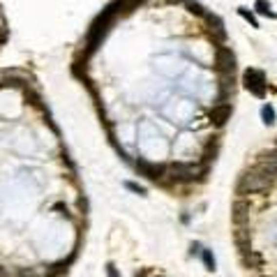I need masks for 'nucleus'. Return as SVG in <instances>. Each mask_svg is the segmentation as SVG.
<instances>
[{"mask_svg":"<svg viewBox=\"0 0 277 277\" xmlns=\"http://www.w3.org/2000/svg\"><path fill=\"white\" fill-rule=\"evenodd\" d=\"M268 185H270V180H266V178L259 176L254 169H250V171H245L240 176V180H238V185H236V194H238V197H245V194H259V192L268 190Z\"/></svg>","mask_w":277,"mask_h":277,"instance_id":"nucleus-2","label":"nucleus"},{"mask_svg":"<svg viewBox=\"0 0 277 277\" xmlns=\"http://www.w3.org/2000/svg\"><path fill=\"white\" fill-rule=\"evenodd\" d=\"M261 120H263V125H268V127H273L277 122V113H275V106L273 104H263L261 106Z\"/></svg>","mask_w":277,"mask_h":277,"instance_id":"nucleus-8","label":"nucleus"},{"mask_svg":"<svg viewBox=\"0 0 277 277\" xmlns=\"http://www.w3.org/2000/svg\"><path fill=\"white\" fill-rule=\"evenodd\" d=\"M106 275L109 277H120L118 275V270H116V263H111V261L106 263Z\"/></svg>","mask_w":277,"mask_h":277,"instance_id":"nucleus-14","label":"nucleus"},{"mask_svg":"<svg viewBox=\"0 0 277 277\" xmlns=\"http://www.w3.org/2000/svg\"><path fill=\"white\" fill-rule=\"evenodd\" d=\"M219 146H222V138H219V137L208 138L206 146H203V153H201V164L210 166V162H215L217 153H219Z\"/></svg>","mask_w":277,"mask_h":277,"instance_id":"nucleus-5","label":"nucleus"},{"mask_svg":"<svg viewBox=\"0 0 277 277\" xmlns=\"http://www.w3.org/2000/svg\"><path fill=\"white\" fill-rule=\"evenodd\" d=\"M275 148H277V138H275Z\"/></svg>","mask_w":277,"mask_h":277,"instance_id":"nucleus-19","label":"nucleus"},{"mask_svg":"<svg viewBox=\"0 0 277 277\" xmlns=\"http://www.w3.org/2000/svg\"><path fill=\"white\" fill-rule=\"evenodd\" d=\"M234 116V102H222V104H213L208 111V120L213 122L215 127H224L226 122L231 120Z\"/></svg>","mask_w":277,"mask_h":277,"instance_id":"nucleus-3","label":"nucleus"},{"mask_svg":"<svg viewBox=\"0 0 277 277\" xmlns=\"http://www.w3.org/2000/svg\"><path fill=\"white\" fill-rule=\"evenodd\" d=\"M0 277H7V273H5V268H0Z\"/></svg>","mask_w":277,"mask_h":277,"instance_id":"nucleus-17","label":"nucleus"},{"mask_svg":"<svg viewBox=\"0 0 277 277\" xmlns=\"http://www.w3.org/2000/svg\"><path fill=\"white\" fill-rule=\"evenodd\" d=\"M201 259H203V263H206V270L215 273V270H217V261H215V257H213V252L203 250V252H201Z\"/></svg>","mask_w":277,"mask_h":277,"instance_id":"nucleus-11","label":"nucleus"},{"mask_svg":"<svg viewBox=\"0 0 277 277\" xmlns=\"http://www.w3.org/2000/svg\"><path fill=\"white\" fill-rule=\"evenodd\" d=\"M257 277H266V275H257Z\"/></svg>","mask_w":277,"mask_h":277,"instance_id":"nucleus-20","label":"nucleus"},{"mask_svg":"<svg viewBox=\"0 0 277 277\" xmlns=\"http://www.w3.org/2000/svg\"><path fill=\"white\" fill-rule=\"evenodd\" d=\"M242 86L259 99H266V95H268V79L257 67H247L242 72Z\"/></svg>","mask_w":277,"mask_h":277,"instance_id":"nucleus-1","label":"nucleus"},{"mask_svg":"<svg viewBox=\"0 0 277 277\" xmlns=\"http://www.w3.org/2000/svg\"><path fill=\"white\" fill-rule=\"evenodd\" d=\"M254 9L259 12L261 17H268V19H275L277 21V12L273 9L270 0H254Z\"/></svg>","mask_w":277,"mask_h":277,"instance_id":"nucleus-7","label":"nucleus"},{"mask_svg":"<svg viewBox=\"0 0 277 277\" xmlns=\"http://www.w3.org/2000/svg\"><path fill=\"white\" fill-rule=\"evenodd\" d=\"M53 210H58V215H62V217H69V210H67V206H65L62 201L53 203Z\"/></svg>","mask_w":277,"mask_h":277,"instance_id":"nucleus-13","label":"nucleus"},{"mask_svg":"<svg viewBox=\"0 0 277 277\" xmlns=\"http://www.w3.org/2000/svg\"><path fill=\"white\" fill-rule=\"evenodd\" d=\"M240 259H242V266H247V268H254V266H261V263H263L261 254H257L254 250H242Z\"/></svg>","mask_w":277,"mask_h":277,"instance_id":"nucleus-6","label":"nucleus"},{"mask_svg":"<svg viewBox=\"0 0 277 277\" xmlns=\"http://www.w3.org/2000/svg\"><path fill=\"white\" fill-rule=\"evenodd\" d=\"M67 270H69V266L65 263V261H60V263H53V266H49L44 277H67Z\"/></svg>","mask_w":277,"mask_h":277,"instance_id":"nucleus-9","label":"nucleus"},{"mask_svg":"<svg viewBox=\"0 0 277 277\" xmlns=\"http://www.w3.org/2000/svg\"><path fill=\"white\" fill-rule=\"evenodd\" d=\"M134 277H148V268H146V270H141V273H137Z\"/></svg>","mask_w":277,"mask_h":277,"instance_id":"nucleus-16","label":"nucleus"},{"mask_svg":"<svg viewBox=\"0 0 277 277\" xmlns=\"http://www.w3.org/2000/svg\"><path fill=\"white\" fill-rule=\"evenodd\" d=\"M201 252H203V250H201V242H192V247H190L192 257H194V254H201Z\"/></svg>","mask_w":277,"mask_h":277,"instance_id":"nucleus-15","label":"nucleus"},{"mask_svg":"<svg viewBox=\"0 0 277 277\" xmlns=\"http://www.w3.org/2000/svg\"><path fill=\"white\" fill-rule=\"evenodd\" d=\"M238 14H240V17L245 19V21H247V23H250L252 28H259V19L254 17V12H252V9H247V7H238Z\"/></svg>","mask_w":277,"mask_h":277,"instance_id":"nucleus-10","label":"nucleus"},{"mask_svg":"<svg viewBox=\"0 0 277 277\" xmlns=\"http://www.w3.org/2000/svg\"><path fill=\"white\" fill-rule=\"evenodd\" d=\"M125 187L127 190H132V192H137V194H141V197H146V187H141V185H137V182H125Z\"/></svg>","mask_w":277,"mask_h":277,"instance_id":"nucleus-12","label":"nucleus"},{"mask_svg":"<svg viewBox=\"0 0 277 277\" xmlns=\"http://www.w3.org/2000/svg\"><path fill=\"white\" fill-rule=\"evenodd\" d=\"M134 166H137L138 176H143V178H148V180H153V182H159L166 176L164 164H150V162H146V159H138Z\"/></svg>","mask_w":277,"mask_h":277,"instance_id":"nucleus-4","label":"nucleus"},{"mask_svg":"<svg viewBox=\"0 0 277 277\" xmlns=\"http://www.w3.org/2000/svg\"><path fill=\"white\" fill-rule=\"evenodd\" d=\"M23 277H35V275H23Z\"/></svg>","mask_w":277,"mask_h":277,"instance_id":"nucleus-18","label":"nucleus"}]
</instances>
